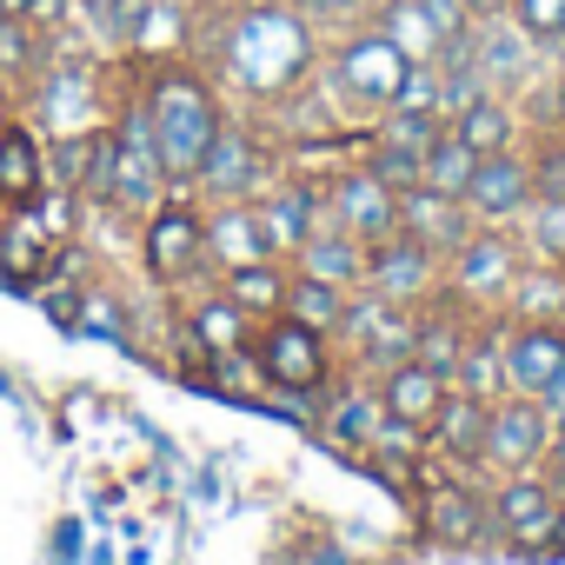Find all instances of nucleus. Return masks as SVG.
<instances>
[{"label": "nucleus", "mask_w": 565, "mask_h": 565, "mask_svg": "<svg viewBox=\"0 0 565 565\" xmlns=\"http://www.w3.org/2000/svg\"><path fill=\"white\" fill-rule=\"evenodd\" d=\"M193 54L220 94L246 100V120H259V100L273 107L279 94H294L320 67V28L294 8V0H220L213 21H193Z\"/></svg>", "instance_id": "obj_1"}, {"label": "nucleus", "mask_w": 565, "mask_h": 565, "mask_svg": "<svg viewBox=\"0 0 565 565\" xmlns=\"http://www.w3.org/2000/svg\"><path fill=\"white\" fill-rule=\"evenodd\" d=\"M134 94H140V114H147V134H153L167 180L193 186V173L226 120V94L213 87V74L200 61H153V67L134 61Z\"/></svg>", "instance_id": "obj_2"}, {"label": "nucleus", "mask_w": 565, "mask_h": 565, "mask_svg": "<svg viewBox=\"0 0 565 565\" xmlns=\"http://www.w3.org/2000/svg\"><path fill=\"white\" fill-rule=\"evenodd\" d=\"M406 67H413V61L393 47V34H386L380 21H360V28L333 34L327 54H320V74H327V87L340 94V107H347V120H353L360 134H373V120L399 100Z\"/></svg>", "instance_id": "obj_3"}, {"label": "nucleus", "mask_w": 565, "mask_h": 565, "mask_svg": "<svg viewBox=\"0 0 565 565\" xmlns=\"http://www.w3.org/2000/svg\"><path fill=\"white\" fill-rule=\"evenodd\" d=\"M14 94H21V114L47 140L54 134H81V127H107L114 100H120V94H107V67L94 54H67V47H47V61Z\"/></svg>", "instance_id": "obj_4"}, {"label": "nucleus", "mask_w": 565, "mask_h": 565, "mask_svg": "<svg viewBox=\"0 0 565 565\" xmlns=\"http://www.w3.org/2000/svg\"><path fill=\"white\" fill-rule=\"evenodd\" d=\"M134 246H140V273L147 287H186L206 279V206L193 186H173L153 213L134 220Z\"/></svg>", "instance_id": "obj_5"}, {"label": "nucleus", "mask_w": 565, "mask_h": 565, "mask_svg": "<svg viewBox=\"0 0 565 565\" xmlns=\"http://www.w3.org/2000/svg\"><path fill=\"white\" fill-rule=\"evenodd\" d=\"M253 353H259V366H266V386H273V393H300V399H320V393H327V386L347 373L340 347H333L327 333L300 327L294 313L259 320V333H253Z\"/></svg>", "instance_id": "obj_6"}, {"label": "nucleus", "mask_w": 565, "mask_h": 565, "mask_svg": "<svg viewBox=\"0 0 565 565\" xmlns=\"http://www.w3.org/2000/svg\"><path fill=\"white\" fill-rule=\"evenodd\" d=\"M519 266H525V246L512 226H472L446 253V300H459L466 313H499Z\"/></svg>", "instance_id": "obj_7"}, {"label": "nucleus", "mask_w": 565, "mask_h": 565, "mask_svg": "<svg viewBox=\"0 0 565 565\" xmlns=\"http://www.w3.org/2000/svg\"><path fill=\"white\" fill-rule=\"evenodd\" d=\"M266 180H279V140L266 134L259 140V120H220V134H213V147H206V160H200V173H193V193H200V206H213V200H253Z\"/></svg>", "instance_id": "obj_8"}, {"label": "nucleus", "mask_w": 565, "mask_h": 565, "mask_svg": "<svg viewBox=\"0 0 565 565\" xmlns=\"http://www.w3.org/2000/svg\"><path fill=\"white\" fill-rule=\"evenodd\" d=\"M419 532L433 539V545H446V552H479V545H499V532H492V505H486V492L466 479V472H452V466H426V486H419Z\"/></svg>", "instance_id": "obj_9"}, {"label": "nucleus", "mask_w": 565, "mask_h": 565, "mask_svg": "<svg viewBox=\"0 0 565 565\" xmlns=\"http://www.w3.org/2000/svg\"><path fill=\"white\" fill-rule=\"evenodd\" d=\"M366 294H380L386 307H433L446 294V253H433L413 233H386L380 246H366Z\"/></svg>", "instance_id": "obj_10"}, {"label": "nucleus", "mask_w": 565, "mask_h": 565, "mask_svg": "<svg viewBox=\"0 0 565 565\" xmlns=\"http://www.w3.org/2000/svg\"><path fill=\"white\" fill-rule=\"evenodd\" d=\"M253 213H259V233H266V253L273 259H294L320 226H333V206H327V180H294L279 173L253 193Z\"/></svg>", "instance_id": "obj_11"}, {"label": "nucleus", "mask_w": 565, "mask_h": 565, "mask_svg": "<svg viewBox=\"0 0 565 565\" xmlns=\"http://www.w3.org/2000/svg\"><path fill=\"white\" fill-rule=\"evenodd\" d=\"M472 61H479L486 94H505V100H519L525 87H539V81L552 74V54H545L512 14H486V21H472Z\"/></svg>", "instance_id": "obj_12"}, {"label": "nucleus", "mask_w": 565, "mask_h": 565, "mask_svg": "<svg viewBox=\"0 0 565 565\" xmlns=\"http://www.w3.org/2000/svg\"><path fill=\"white\" fill-rule=\"evenodd\" d=\"M492 532L505 552H545L552 545V519H558V486L545 472H505L492 492Z\"/></svg>", "instance_id": "obj_13"}, {"label": "nucleus", "mask_w": 565, "mask_h": 565, "mask_svg": "<svg viewBox=\"0 0 565 565\" xmlns=\"http://www.w3.org/2000/svg\"><path fill=\"white\" fill-rule=\"evenodd\" d=\"M327 206H333V226L353 233L360 246H380L386 233H399V193L366 160H353L327 180Z\"/></svg>", "instance_id": "obj_14"}, {"label": "nucleus", "mask_w": 565, "mask_h": 565, "mask_svg": "<svg viewBox=\"0 0 565 565\" xmlns=\"http://www.w3.org/2000/svg\"><path fill=\"white\" fill-rule=\"evenodd\" d=\"M545 439H552V413L525 393H499L492 399V426H486V472L505 479V472H539L545 459Z\"/></svg>", "instance_id": "obj_15"}, {"label": "nucleus", "mask_w": 565, "mask_h": 565, "mask_svg": "<svg viewBox=\"0 0 565 565\" xmlns=\"http://www.w3.org/2000/svg\"><path fill=\"white\" fill-rule=\"evenodd\" d=\"M380 426H386L380 380H366V373H353V366H347V373H340V380L320 393V439L360 459V452H373Z\"/></svg>", "instance_id": "obj_16"}, {"label": "nucleus", "mask_w": 565, "mask_h": 565, "mask_svg": "<svg viewBox=\"0 0 565 565\" xmlns=\"http://www.w3.org/2000/svg\"><path fill=\"white\" fill-rule=\"evenodd\" d=\"M466 213L479 226H519V213L532 206V153L525 147H505V153H486L472 167V186L459 193Z\"/></svg>", "instance_id": "obj_17"}, {"label": "nucleus", "mask_w": 565, "mask_h": 565, "mask_svg": "<svg viewBox=\"0 0 565 565\" xmlns=\"http://www.w3.org/2000/svg\"><path fill=\"white\" fill-rule=\"evenodd\" d=\"M499 360H505V393L539 399L545 380L565 366V327H552V320H505L499 313Z\"/></svg>", "instance_id": "obj_18"}, {"label": "nucleus", "mask_w": 565, "mask_h": 565, "mask_svg": "<svg viewBox=\"0 0 565 565\" xmlns=\"http://www.w3.org/2000/svg\"><path fill=\"white\" fill-rule=\"evenodd\" d=\"M373 21L393 34V47H399L406 61H439V47L472 28V14L452 8V0H380Z\"/></svg>", "instance_id": "obj_19"}, {"label": "nucleus", "mask_w": 565, "mask_h": 565, "mask_svg": "<svg viewBox=\"0 0 565 565\" xmlns=\"http://www.w3.org/2000/svg\"><path fill=\"white\" fill-rule=\"evenodd\" d=\"M486 426H492V399L452 386L446 406H439V419H433V452H439V466H452V472H466V479H486Z\"/></svg>", "instance_id": "obj_20"}, {"label": "nucleus", "mask_w": 565, "mask_h": 565, "mask_svg": "<svg viewBox=\"0 0 565 565\" xmlns=\"http://www.w3.org/2000/svg\"><path fill=\"white\" fill-rule=\"evenodd\" d=\"M47 186V134L14 114L8 127H0V206H34Z\"/></svg>", "instance_id": "obj_21"}, {"label": "nucleus", "mask_w": 565, "mask_h": 565, "mask_svg": "<svg viewBox=\"0 0 565 565\" xmlns=\"http://www.w3.org/2000/svg\"><path fill=\"white\" fill-rule=\"evenodd\" d=\"M253 259H273L253 200H213V206H206V273L220 279V273L253 266Z\"/></svg>", "instance_id": "obj_22"}, {"label": "nucleus", "mask_w": 565, "mask_h": 565, "mask_svg": "<svg viewBox=\"0 0 565 565\" xmlns=\"http://www.w3.org/2000/svg\"><path fill=\"white\" fill-rule=\"evenodd\" d=\"M446 393H452V380H446V373H433L426 360H399V366H386V373H380L386 419H406V426H419V433H433V419H439Z\"/></svg>", "instance_id": "obj_23"}, {"label": "nucleus", "mask_w": 565, "mask_h": 565, "mask_svg": "<svg viewBox=\"0 0 565 565\" xmlns=\"http://www.w3.org/2000/svg\"><path fill=\"white\" fill-rule=\"evenodd\" d=\"M472 226H479V220H472L466 200H452V193H433V186H406V193H399V233L426 239L433 253H452Z\"/></svg>", "instance_id": "obj_24"}, {"label": "nucleus", "mask_w": 565, "mask_h": 565, "mask_svg": "<svg viewBox=\"0 0 565 565\" xmlns=\"http://www.w3.org/2000/svg\"><path fill=\"white\" fill-rule=\"evenodd\" d=\"M54 246L61 239H47L28 206H0V266H8L14 287H41V279H54Z\"/></svg>", "instance_id": "obj_25"}, {"label": "nucleus", "mask_w": 565, "mask_h": 565, "mask_svg": "<svg viewBox=\"0 0 565 565\" xmlns=\"http://www.w3.org/2000/svg\"><path fill=\"white\" fill-rule=\"evenodd\" d=\"M446 134L466 140V147L486 160V153H505V147L525 140V114H519V100H505V94H479L472 107H459V114L446 120Z\"/></svg>", "instance_id": "obj_26"}, {"label": "nucleus", "mask_w": 565, "mask_h": 565, "mask_svg": "<svg viewBox=\"0 0 565 565\" xmlns=\"http://www.w3.org/2000/svg\"><path fill=\"white\" fill-rule=\"evenodd\" d=\"M287 287H294V266L287 259H253V266L220 273V294L246 320H279V313H287Z\"/></svg>", "instance_id": "obj_27"}, {"label": "nucleus", "mask_w": 565, "mask_h": 565, "mask_svg": "<svg viewBox=\"0 0 565 565\" xmlns=\"http://www.w3.org/2000/svg\"><path fill=\"white\" fill-rule=\"evenodd\" d=\"M180 320H186V333H193L206 353H239V347H253V333H259V320H246V313L220 294V279H213V294H193V300L180 307Z\"/></svg>", "instance_id": "obj_28"}, {"label": "nucleus", "mask_w": 565, "mask_h": 565, "mask_svg": "<svg viewBox=\"0 0 565 565\" xmlns=\"http://www.w3.org/2000/svg\"><path fill=\"white\" fill-rule=\"evenodd\" d=\"M459 393H479V399H499L505 393V360H499V313H479L472 320V333H466V347H459V360H452V373H446Z\"/></svg>", "instance_id": "obj_29"}, {"label": "nucleus", "mask_w": 565, "mask_h": 565, "mask_svg": "<svg viewBox=\"0 0 565 565\" xmlns=\"http://www.w3.org/2000/svg\"><path fill=\"white\" fill-rule=\"evenodd\" d=\"M287 266L294 273H313V279H333V287H360V279H366V246L353 233H340V226H320Z\"/></svg>", "instance_id": "obj_30"}, {"label": "nucleus", "mask_w": 565, "mask_h": 565, "mask_svg": "<svg viewBox=\"0 0 565 565\" xmlns=\"http://www.w3.org/2000/svg\"><path fill=\"white\" fill-rule=\"evenodd\" d=\"M499 313H505V320H552V327H565V266L525 259Z\"/></svg>", "instance_id": "obj_31"}, {"label": "nucleus", "mask_w": 565, "mask_h": 565, "mask_svg": "<svg viewBox=\"0 0 565 565\" xmlns=\"http://www.w3.org/2000/svg\"><path fill=\"white\" fill-rule=\"evenodd\" d=\"M347 294H353V287H333V279L294 273V287H287V313H294L300 327H313V333H327V340H333V327H340V313H347Z\"/></svg>", "instance_id": "obj_32"}, {"label": "nucleus", "mask_w": 565, "mask_h": 565, "mask_svg": "<svg viewBox=\"0 0 565 565\" xmlns=\"http://www.w3.org/2000/svg\"><path fill=\"white\" fill-rule=\"evenodd\" d=\"M439 134H446V114H439V107H386V114L373 120V134H366V140L399 147V153H426Z\"/></svg>", "instance_id": "obj_33"}, {"label": "nucleus", "mask_w": 565, "mask_h": 565, "mask_svg": "<svg viewBox=\"0 0 565 565\" xmlns=\"http://www.w3.org/2000/svg\"><path fill=\"white\" fill-rule=\"evenodd\" d=\"M519 246H525V259H545V266H565V200H539L532 193V206L519 213Z\"/></svg>", "instance_id": "obj_34"}, {"label": "nucleus", "mask_w": 565, "mask_h": 565, "mask_svg": "<svg viewBox=\"0 0 565 565\" xmlns=\"http://www.w3.org/2000/svg\"><path fill=\"white\" fill-rule=\"evenodd\" d=\"M472 167H479V153L466 147V140H452V134H439L433 147H426V173H419V186H433V193H466L472 186Z\"/></svg>", "instance_id": "obj_35"}, {"label": "nucleus", "mask_w": 565, "mask_h": 565, "mask_svg": "<svg viewBox=\"0 0 565 565\" xmlns=\"http://www.w3.org/2000/svg\"><path fill=\"white\" fill-rule=\"evenodd\" d=\"M81 333H107L134 347V300L120 287H81Z\"/></svg>", "instance_id": "obj_36"}, {"label": "nucleus", "mask_w": 565, "mask_h": 565, "mask_svg": "<svg viewBox=\"0 0 565 565\" xmlns=\"http://www.w3.org/2000/svg\"><path fill=\"white\" fill-rule=\"evenodd\" d=\"M213 393H220V399H239V406H259V399H266V366H259V353H253V347L213 353Z\"/></svg>", "instance_id": "obj_37"}, {"label": "nucleus", "mask_w": 565, "mask_h": 565, "mask_svg": "<svg viewBox=\"0 0 565 565\" xmlns=\"http://www.w3.org/2000/svg\"><path fill=\"white\" fill-rule=\"evenodd\" d=\"M140 8H147V0H74V14H81L107 47H127V34H134Z\"/></svg>", "instance_id": "obj_38"}, {"label": "nucleus", "mask_w": 565, "mask_h": 565, "mask_svg": "<svg viewBox=\"0 0 565 565\" xmlns=\"http://www.w3.org/2000/svg\"><path fill=\"white\" fill-rule=\"evenodd\" d=\"M552 61H558V47H565V0H512V8H505Z\"/></svg>", "instance_id": "obj_39"}, {"label": "nucleus", "mask_w": 565, "mask_h": 565, "mask_svg": "<svg viewBox=\"0 0 565 565\" xmlns=\"http://www.w3.org/2000/svg\"><path fill=\"white\" fill-rule=\"evenodd\" d=\"M28 213L41 220V233H47V239H81V213H87V200H81V193H67V186H41V200H34Z\"/></svg>", "instance_id": "obj_40"}, {"label": "nucleus", "mask_w": 565, "mask_h": 565, "mask_svg": "<svg viewBox=\"0 0 565 565\" xmlns=\"http://www.w3.org/2000/svg\"><path fill=\"white\" fill-rule=\"evenodd\" d=\"M532 193L539 200H565V127H545L532 140Z\"/></svg>", "instance_id": "obj_41"}, {"label": "nucleus", "mask_w": 565, "mask_h": 565, "mask_svg": "<svg viewBox=\"0 0 565 565\" xmlns=\"http://www.w3.org/2000/svg\"><path fill=\"white\" fill-rule=\"evenodd\" d=\"M294 8L333 41V34H347V28H360V21H373V8H380V0H294Z\"/></svg>", "instance_id": "obj_42"}, {"label": "nucleus", "mask_w": 565, "mask_h": 565, "mask_svg": "<svg viewBox=\"0 0 565 565\" xmlns=\"http://www.w3.org/2000/svg\"><path fill=\"white\" fill-rule=\"evenodd\" d=\"M393 193H406V186H419V173H426V153H399V147H380V140H366V153H360Z\"/></svg>", "instance_id": "obj_43"}, {"label": "nucleus", "mask_w": 565, "mask_h": 565, "mask_svg": "<svg viewBox=\"0 0 565 565\" xmlns=\"http://www.w3.org/2000/svg\"><path fill=\"white\" fill-rule=\"evenodd\" d=\"M41 307H47V320H54V327L81 333V287H74V279H54V287L41 294Z\"/></svg>", "instance_id": "obj_44"}, {"label": "nucleus", "mask_w": 565, "mask_h": 565, "mask_svg": "<svg viewBox=\"0 0 565 565\" xmlns=\"http://www.w3.org/2000/svg\"><path fill=\"white\" fill-rule=\"evenodd\" d=\"M539 406H545V413H552V426H558V419H565V366H558V373H552V380H545V393H539Z\"/></svg>", "instance_id": "obj_45"}, {"label": "nucleus", "mask_w": 565, "mask_h": 565, "mask_svg": "<svg viewBox=\"0 0 565 565\" xmlns=\"http://www.w3.org/2000/svg\"><path fill=\"white\" fill-rule=\"evenodd\" d=\"M505 8H512V0H466V14H472V21H486V14H505Z\"/></svg>", "instance_id": "obj_46"}, {"label": "nucleus", "mask_w": 565, "mask_h": 565, "mask_svg": "<svg viewBox=\"0 0 565 565\" xmlns=\"http://www.w3.org/2000/svg\"><path fill=\"white\" fill-rule=\"evenodd\" d=\"M14 114H21V94H14V87H8V81H0V127H8V120H14Z\"/></svg>", "instance_id": "obj_47"}, {"label": "nucleus", "mask_w": 565, "mask_h": 565, "mask_svg": "<svg viewBox=\"0 0 565 565\" xmlns=\"http://www.w3.org/2000/svg\"><path fill=\"white\" fill-rule=\"evenodd\" d=\"M545 552H558V558H565V492H558V519H552V545H545Z\"/></svg>", "instance_id": "obj_48"}, {"label": "nucleus", "mask_w": 565, "mask_h": 565, "mask_svg": "<svg viewBox=\"0 0 565 565\" xmlns=\"http://www.w3.org/2000/svg\"><path fill=\"white\" fill-rule=\"evenodd\" d=\"M0 14H14V21H28V14H34V0H0Z\"/></svg>", "instance_id": "obj_49"}, {"label": "nucleus", "mask_w": 565, "mask_h": 565, "mask_svg": "<svg viewBox=\"0 0 565 565\" xmlns=\"http://www.w3.org/2000/svg\"><path fill=\"white\" fill-rule=\"evenodd\" d=\"M558 127H565V67H558Z\"/></svg>", "instance_id": "obj_50"}, {"label": "nucleus", "mask_w": 565, "mask_h": 565, "mask_svg": "<svg viewBox=\"0 0 565 565\" xmlns=\"http://www.w3.org/2000/svg\"><path fill=\"white\" fill-rule=\"evenodd\" d=\"M452 8H466V0H452Z\"/></svg>", "instance_id": "obj_51"}]
</instances>
